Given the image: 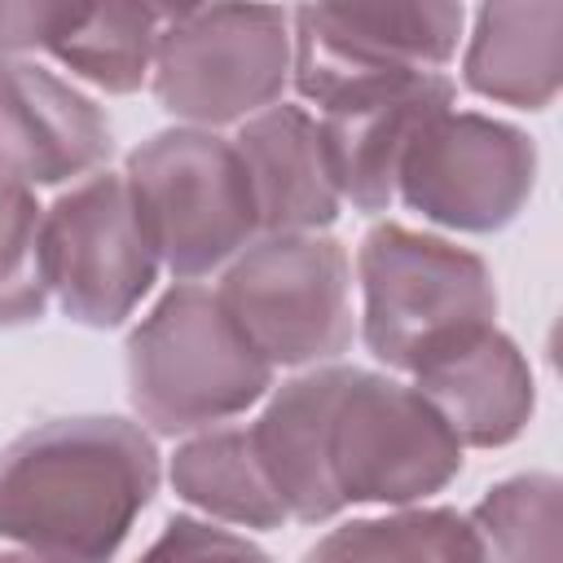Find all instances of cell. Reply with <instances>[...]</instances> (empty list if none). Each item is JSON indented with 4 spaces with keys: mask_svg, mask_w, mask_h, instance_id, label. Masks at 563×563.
Masks as SVG:
<instances>
[{
    "mask_svg": "<svg viewBox=\"0 0 563 563\" xmlns=\"http://www.w3.org/2000/svg\"><path fill=\"white\" fill-rule=\"evenodd\" d=\"M128 198L176 277H202L233 260L260 229V207L242 154L211 132H158L128 158Z\"/></svg>",
    "mask_w": 563,
    "mask_h": 563,
    "instance_id": "cell-3",
    "label": "cell"
},
{
    "mask_svg": "<svg viewBox=\"0 0 563 563\" xmlns=\"http://www.w3.org/2000/svg\"><path fill=\"white\" fill-rule=\"evenodd\" d=\"M110 154L106 114L66 79L0 57V180L62 185Z\"/></svg>",
    "mask_w": 563,
    "mask_h": 563,
    "instance_id": "cell-12",
    "label": "cell"
},
{
    "mask_svg": "<svg viewBox=\"0 0 563 563\" xmlns=\"http://www.w3.org/2000/svg\"><path fill=\"white\" fill-rule=\"evenodd\" d=\"M413 378L462 444H506L532 413V374L519 347L493 325L449 343Z\"/></svg>",
    "mask_w": 563,
    "mask_h": 563,
    "instance_id": "cell-13",
    "label": "cell"
},
{
    "mask_svg": "<svg viewBox=\"0 0 563 563\" xmlns=\"http://www.w3.org/2000/svg\"><path fill=\"white\" fill-rule=\"evenodd\" d=\"M559 523H563L559 479L550 475H519L497 484L471 519L484 554H501V559H559L563 550Z\"/></svg>",
    "mask_w": 563,
    "mask_h": 563,
    "instance_id": "cell-19",
    "label": "cell"
},
{
    "mask_svg": "<svg viewBox=\"0 0 563 563\" xmlns=\"http://www.w3.org/2000/svg\"><path fill=\"white\" fill-rule=\"evenodd\" d=\"M559 0H484L466 48L475 92L541 110L559 92Z\"/></svg>",
    "mask_w": 563,
    "mask_h": 563,
    "instance_id": "cell-16",
    "label": "cell"
},
{
    "mask_svg": "<svg viewBox=\"0 0 563 563\" xmlns=\"http://www.w3.org/2000/svg\"><path fill=\"white\" fill-rule=\"evenodd\" d=\"M233 145L251 176L264 229L286 233V229H321L334 220L339 189L321 150V128L299 106L255 110Z\"/></svg>",
    "mask_w": 563,
    "mask_h": 563,
    "instance_id": "cell-15",
    "label": "cell"
},
{
    "mask_svg": "<svg viewBox=\"0 0 563 563\" xmlns=\"http://www.w3.org/2000/svg\"><path fill=\"white\" fill-rule=\"evenodd\" d=\"M268 356L207 286H176L128 343L132 405L158 431H194L242 413L268 387Z\"/></svg>",
    "mask_w": 563,
    "mask_h": 563,
    "instance_id": "cell-2",
    "label": "cell"
},
{
    "mask_svg": "<svg viewBox=\"0 0 563 563\" xmlns=\"http://www.w3.org/2000/svg\"><path fill=\"white\" fill-rule=\"evenodd\" d=\"M532 176L537 154L523 132L484 114H453L444 106L413 136L396 194H405V202L427 220L488 233L515 220L532 194Z\"/></svg>",
    "mask_w": 563,
    "mask_h": 563,
    "instance_id": "cell-10",
    "label": "cell"
},
{
    "mask_svg": "<svg viewBox=\"0 0 563 563\" xmlns=\"http://www.w3.org/2000/svg\"><path fill=\"white\" fill-rule=\"evenodd\" d=\"M462 466V440L418 391L378 374L343 369L330 413V471L347 501H413L444 488Z\"/></svg>",
    "mask_w": 563,
    "mask_h": 563,
    "instance_id": "cell-7",
    "label": "cell"
},
{
    "mask_svg": "<svg viewBox=\"0 0 563 563\" xmlns=\"http://www.w3.org/2000/svg\"><path fill=\"white\" fill-rule=\"evenodd\" d=\"M132 4H141L150 18H158V22H180V18H189V13H198L207 0H132Z\"/></svg>",
    "mask_w": 563,
    "mask_h": 563,
    "instance_id": "cell-24",
    "label": "cell"
},
{
    "mask_svg": "<svg viewBox=\"0 0 563 563\" xmlns=\"http://www.w3.org/2000/svg\"><path fill=\"white\" fill-rule=\"evenodd\" d=\"M40 220L31 189L0 180V325H22L44 312L48 282L40 260Z\"/></svg>",
    "mask_w": 563,
    "mask_h": 563,
    "instance_id": "cell-21",
    "label": "cell"
},
{
    "mask_svg": "<svg viewBox=\"0 0 563 563\" xmlns=\"http://www.w3.org/2000/svg\"><path fill=\"white\" fill-rule=\"evenodd\" d=\"M339 387H343V369H312L286 383L268 400L260 422L246 427L255 457L286 506V519L321 523L334 510H343L330 471V413Z\"/></svg>",
    "mask_w": 563,
    "mask_h": 563,
    "instance_id": "cell-14",
    "label": "cell"
},
{
    "mask_svg": "<svg viewBox=\"0 0 563 563\" xmlns=\"http://www.w3.org/2000/svg\"><path fill=\"white\" fill-rule=\"evenodd\" d=\"M216 295L268 365L334 361L352 339L347 255L312 229L246 242Z\"/></svg>",
    "mask_w": 563,
    "mask_h": 563,
    "instance_id": "cell-6",
    "label": "cell"
},
{
    "mask_svg": "<svg viewBox=\"0 0 563 563\" xmlns=\"http://www.w3.org/2000/svg\"><path fill=\"white\" fill-rule=\"evenodd\" d=\"M321 559H479L484 545L453 510H405L391 519H365L325 537Z\"/></svg>",
    "mask_w": 563,
    "mask_h": 563,
    "instance_id": "cell-20",
    "label": "cell"
},
{
    "mask_svg": "<svg viewBox=\"0 0 563 563\" xmlns=\"http://www.w3.org/2000/svg\"><path fill=\"white\" fill-rule=\"evenodd\" d=\"M453 101L449 79L435 70H409L356 84L321 101V150L339 198L361 211H383L396 198V180L413 136Z\"/></svg>",
    "mask_w": 563,
    "mask_h": 563,
    "instance_id": "cell-11",
    "label": "cell"
},
{
    "mask_svg": "<svg viewBox=\"0 0 563 563\" xmlns=\"http://www.w3.org/2000/svg\"><path fill=\"white\" fill-rule=\"evenodd\" d=\"M44 282L84 325H119L154 282L158 255L123 176H88L40 220Z\"/></svg>",
    "mask_w": 563,
    "mask_h": 563,
    "instance_id": "cell-9",
    "label": "cell"
},
{
    "mask_svg": "<svg viewBox=\"0 0 563 563\" xmlns=\"http://www.w3.org/2000/svg\"><path fill=\"white\" fill-rule=\"evenodd\" d=\"M97 0H0V57L57 53L92 13Z\"/></svg>",
    "mask_w": 563,
    "mask_h": 563,
    "instance_id": "cell-22",
    "label": "cell"
},
{
    "mask_svg": "<svg viewBox=\"0 0 563 563\" xmlns=\"http://www.w3.org/2000/svg\"><path fill=\"white\" fill-rule=\"evenodd\" d=\"M255 545L242 537H229V528H211L198 519H176L167 523V532L154 541V559H194V554H251Z\"/></svg>",
    "mask_w": 563,
    "mask_h": 563,
    "instance_id": "cell-23",
    "label": "cell"
},
{
    "mask_svg": "<svg viewBox=\"0 0 563 563\" xmlns=\"http://www.w3.org/2000/svg\"><path fill=\"white\" fill-rule=\"evenodd\" d=\"M172 484L189 506L242 528H277L286 519L246 427H216L189 440L172 462Z\"/></svg>",
    "mask_w": 563,
    "mask_h": 563,
    "instance_id": "cell-17",
    "label": "cell"
},
{
    "mask_svg": "<svg viewBox=\"0 0 563 563\" xmlns=\"http://www.w3.org/2000/svg\"><path fill=\"white\" fill-rule=\"evenodd\" d=\"M365 343L391 369H418L449 343L493 325L497 295L488 268L440 238L378 224L361 242Z\"/></svg>",
    "mask_w": 563,
    "mask_h": 563,
    "instance_id": "cell-4",
    "label": "cell"
},
{
    "mask_svg": "<svg viewBox=\"0 0 563 563\" xmlns=\"http://www.w3.org/2000/svg\"><path fill=\"white\" fill-rule=\"evenodd\" d=\"M154 479V444L132 422H44L0 453V537L48 559H101L119 550Z\"/></svg>",
    "mask_w": 563,
    "mask_h": 563,
    "instance_id": "cell-1",
    "label": "cell"
},
{
    "mask_svg": "<svg viewBox=\"0 0 563 563\" xmlns=\"http://www.w3.org/2000/svg\"><path fill=\"white\" fill-rule=\"evenodd\" d=\"M457 35V0H303L290 70L299 92L321 106L356 84L449 62Z\"/></svg>",
    "mask_w": 563,
    "mask_h": 563,
    "instance_id": "cell-8",
    "label": "cell"
},
{
    "mask_svg": "<svg viewBox=\"0 0 563 563\" xmlns=\"http://www.w3.org/2000/svg\"><path fill=\"white\" fill-rule=\"evenodd\" d=\"M158 18L132 0H97L84 26L57 48V62L106 92H136L154 70Z\"/></svg>",
    "mask_w": 563,
    "mask_h": 563,
    "instance_id": "cell-18",
    "label": "cell"
},
{
    "mask_svg": "<svg viewBox=\"0 0 563 563\" xmlns=\"http://www.w3.org/2000/svg\"><path fill=\"white\" fill-rule=\"evenodd\" d=\"M295 40L277 4L207 0L172 22L154 48V92L189 123H238L264 110L290 75Z\"/></svg>",
    "mask_w": 563,
    "mask_h": 563,
    "instance_id": "cell-5",
    "label": "cell"
}]
</instances>
